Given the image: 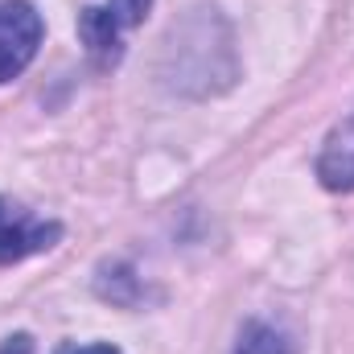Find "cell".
Here are the masks:
<instances>
[{
	"label": "cell",
	"mask_w": 354,
	"mask_h": 354,
	"mask_svg": "<svg viewBox=\"0 0 354 354\" xmlns=\"http://www.w3.org/2000/svg\"><path fill=\"white\" fill-rule=\"evenodd\" d=\"M161 79L169 91L194 95V99L218 95L239 79L235 37L218 8L198 4L169 25L165 50H161Z\"/></svg>",
	"instance_id": "1"
},
{
	"label": "cell",
	"mask_w": 354,
	"mask_h": 354,
	"mask_svg": "<svg viewBox=\"0 0 354 354\" xmlns=\"http://www.w3.org/2000/svg\"><path fill=\"white\" fill-rule=\"evenodd\" d=\"M41 46V17L29 0H0V83H12Z\"/></svg>",
	"instance_id": "2"
},
{
	"label": "cell",
	"mask_w": 354,
	"mask_h": 354,
	"mask_svg": "<svg viewBox=\"0 0 354 354\" xmlns=\"http://www.w3.org/2000/svg\"><path fill=\"white\" fill-rule=\"evenodd\" d=\"M58 235H62L58 223H33L29 214L12 210L0 198V264H17L33 252H46L58 243Z\"/></svg>",
	"instance_id": "3"
},
{
	"label": "cell",
	"mask_w": 354,
	"mask_h": 354,
	"mask_svg": "<svg viewBox=\"0 0 354 354\" xmlns=\"http://www.w3.org/2000/svg\"><path fill=\"white\" fill-rule=\"evenodd\" d=\"M317 177L334 194H351L354 189V115L330 132V140H326V149L317 157Z\"/></svg>",
	"instance_id": "4"
},
{
	"label": "cell",
	"mask_w": 354,
	"mask_h": 354,
	"mask_svg": "<svg viewBox=\"0 0 354 354\" xmlns=\"http://www.w3.org/2000/svg\"><path fill=\"white\" fill-rule=\"evenodd\" d=\"M79 37L99 62H115L120 58V21L107 8H83L79 12Z\"/></svg>",
	"instance_id": "5"
},
{
	"label": "cell",
	"mask_w": 354,
	"mask_h": 354,
	"mask_svg": "<svg viewBox=\"0 0 354 354\" xmlns=\"http://www.w3.org/2000/svg\"><path fill=\"white\" fill-rule=\"evenodd\" d=\"M95 292L111 305H136L140 297V280L128 264H103L99 276H95Z\"/></svg>",
	"instance_id": "6"
},
{
	"label": "cell",
	"mask_w": 354,
	"mask_h": 354,
	"mask_svg": "<svg viewBox=\"0 0 354 354\" xmlns=\"http://www.w3.org/2000/svg\"><path fill=\"white\" fill-rule=\"evenodd\" d=\"M235 354H292V342L272 330L264 322H248L239 330V342H235Z\"/></svg>",
	"instance_id": "7"
},
{
	"label": "cell",
	"mask_w": 354,
	"mask_h": 354,
	"mask_svg": "<svg viewBox=\"0 0 354 354\" xmlns=\"http://www.w3.org/2000/svg\"><path fill=\"white\" fill-rule=\"evenodd\" d=\"M149 8H153V0H107V12L120 21V29L140 25V21L149 17Z\"/></svg>",
	"instance_id": "8"
},
{
	"label": "cell",
	"mask_w": 354,
	"mask_h": 354,
	"mask_svg": "<svg viewBox=\"0 0 354 354\" xmlns=\"http://www.w3.org/2000/svg\"><path fill=\"white\" fill-rule=\"evenodd\" d=\"M54 354H120L111 342H95V346H75V342H66V346H58Z\"/></svg>",
	"instance_id": "9"
},
{
	"label": "cell",
	"mask_w": 354,
	"mask_h": 354,
	"mask_svg": "<svg viewBox=\"0 0 354 354\" xmlns=\"http://www.w3.org/2000/svg\"><path fill=\"white\" fill-rule=\"evenodd\" d=\"M0 354H33V342H29L25 334H17V338H8V346Z\"/></svg>",
	"instance_id": "10"
}]
</instances>
